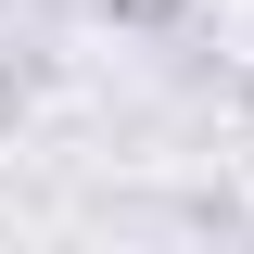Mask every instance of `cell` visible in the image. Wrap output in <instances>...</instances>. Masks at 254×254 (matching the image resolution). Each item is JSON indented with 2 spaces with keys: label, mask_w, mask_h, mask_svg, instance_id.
I'll return each mask as SVG.
<instances>
[{
  "label": "cell",
  "mask_w": 254,
  "mask_h": 254,
  "mask_svg": "<svg viewBox=\"0 0 254 254\" xmlns=\"http://www.w3.org/2000/svg\"><path fill=\"white\" fill-rule=\"evenodd\" d=\"M102 26H127V38H178L190 26V0H89Z\"/></svg>",
  "instance_id": "1"
},
{
  "label": "cell",
  "mask_w": 254,
  "mask_h": 254,
  "mask_svg": "<svg viewBox=\"0 0 254 254\" xmlns=\"http://www.w3.org/2000/svg\"><path fill=\"white\" fill-rule=\"evenodd\" d=\"M26 102H38V64H13V38H0V127L26 115Z\"/></svg>",
  "instance_id": "2"
}]
</instances>
